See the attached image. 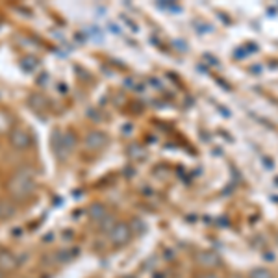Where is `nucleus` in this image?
Wrapping results in <instances>:
<instances>
[{
  "instance_id": "obj_12",
  "label": "nucleus",
  "mask_w": 278,
  "mask_h": 278,
  "mask_svg": "<svg viewBox=\"0 0 278 278\" xmlns=\"http://www.w3.org/2000/svg\"><path fill=\"white\" fill-rule=\"evenodd\" d=\"M202 278H217L215 274H206V276H202Z\"/></svg>"
},
{
  "instance_id": "obj_9",
  "label": "nucleus",
  "mask_w": 278,
  "mask_h": 278,
  "mask_svg": "<svg viewBox=\"0 0 278 278\" xmlns=\"http://www.w3.org/2000/svg\"><path fill=\"white\" fill-rule=\"evenodd\" d=\"M28 104L32 108H43V104H45V98L39 93H32L30 95V98H28Z\"/></svg>"
},
{
  "instance_id": "obj_6",
  "label": "nucleus",
  "mask_w": 278,
  "mask_h": 278,
  "mask_svg": "<svg viewBox=\"0 0 278 278\" xmlns=\"http://www.w3.org/2000/svg\"><path fill=\"white\" fill-rule=\"evenodd\" d=\"M13 215H15V206L10 200L0 198V219H10Z\"/></svg>"
},
{
  "instance_id": "obj_7",
  "label": "nucleus",
  "mask_w": 278,
  "mask_h": 278,
  "mask_svg": "<svg viewBox=\"0 0 278 278\" xmlns=\"http://www.w3.org/2000/svg\"><path fill=\"white\" fill-rule=\"evenodd\" d=\"M106 215H108L106 210H104V206H100V204H93L91 208H89V217H91L93 221H102Z\"/></svg>"
},
{
  "instance_id": "obj_13",
  "label": "nucleus",
  "mask_w": 278,
  "mask_h": 278,
  "mask_svg": "<svg viewBox=\"0 0 278 278\" xmlns=\"http://www.w3.org/2000/svg\"><path fill=\"white\" fill-rule=\"evenodd\" d=\"M0 278H6V273L2 271V269H0Z\"/></svg>"
},
{
  "instance_id": "obj_3",
  "label": "nucleus",
  "mask_w": 278,
  "mask_h": 278,
  "mask_svg": "<svg viewBox=\"0 0 278 278\" xmlns=\"http://www.w3.org/2000/svg\"><path fill=\"white\" fill-rule=\"evenodd\" d=\"M10 143H11V147L17 150L30 149V147H32V135L28 134L26 130L15 128L10 134Z\"/></svg>"
},
{
  "instance_id": "obj_8",
  "label": "nucleus",
  "mask_w": 278,
  "mask_h": 278,
  "mask_svg": "<svg viewBox=\"0 0 278 278\" xmlns=\"http://www.w3.org/2000/svg\"><path fill=\"white\" fill-rule=\"evenodd\" d=\"M249 278H274L269 269H252L249 273Z\"/></svg>"
},
{
  "instance_id": "obj_2",
  "label": "nucleus",
  "mask_w": 278,
  "mask_h": 278,
  "mask_svg": "<svg viewBox=\"0 0 278 278\" xmlns=\"http://www.w3.org/2000/svg\"><path fill=\"white\" fill-rule=\"evenodd\" d=\"M130 237H132V232H130V226L126 223H117L110 230V239H112L113 245H124L130 241Z\"/></svg>"
},
{
  "instance_id": "obj_11",
  "label": "nucleus",
  "mask_w": 278,
  "mask_h": 278,
  "mask_svg": "<svg viewBox=\"0 0 278 278\" xmlns=\"http://www.w3.org/2000/svg\"><path fill=\"white\" fill-rule=\"evenodd\" d=\"M210 256H212V254H206V256H202L200 260L206 262V263H215V258H210Z\"/></svg>"
},
{
  "instance_id": "obj_5",
  "label": "nucleus",
  "mask_w": 278,
  "mask_h": 278,
  "mask_svg": "<svg viewBox=\"0 0 278 278\" xmlns=\"http://www.w3.org/2000/svg\"><path fill=\"white\" fill-rule=\"evenodd\" d=\"M104 143H106V137H104L102 134H98V132H93V134H89L86 137V147L87 149H91V150L100 149Z\"/></svg>"
},
{
  "instance_id": "obj_4",
  "label": "nucleus",
  "mask_w": 278,
  "mask_h": 278,
  "mask_svg": "<svg viewBox=\"0 0 278 278\" xmlns=\"http://www.w3.org/2000/svg\"><path fill=\"white\" fill-rule=\"evenodd\" d=\"M17 267H19V260H17V256L13 252L4 251L0 254V269H2L4 273L13 271V269H17Z\"/></svg>"
},
{
  "instance_id": "obj_10",
  "label": "nucleus",
  "mask_w": 278,
  "mask_h": 278,
  "mask_svg": "<svg viewBox=\"0 0 278 278\" xmlns=\"http://www.w3.org/2000/svg\"><path fill=\"white\" fill-rule=\"evenodd\" d=\"M22 67L26 71H33L36 67H38V59L36 58H24L22 59Z\"/></svg>"
},
{
  "instance_id": "obj_14",
  "label": "nucleus",
  "mask_w": 278,
  "mask_h": 278,
  "mask_svg": "<svg viewBox=\"0 0 278 278\" xmlns=\"http://www.w3.org/2000/svg\"><path fill=\"white\" fill-rule=\"evenodd\" d=\"M2 252H4V249H2V247H0V254H2Z\"/></svg>"
},
{
  "instance_id": "obj_1",
  "label": "nucleus",
  "mask_w": 278,
  "mask_h": 278,
  "mask_svg": "<svg viewBox=\"0 0 278 278\" xmlns=\"http://www.w3.org/2000/svg\"><path fill=\"white\" fill-rule=\"evenodd\" d=\"M8 189H10L11 195L17 197V198L28 197V195L33 193V189H36V182H33L32 172H26L24 169L17 171L15 175H13V178L10 180Z\"/></svg>"
}]
</instances>
